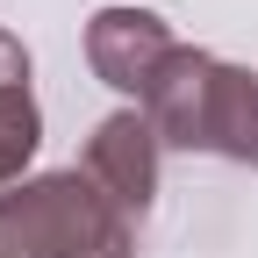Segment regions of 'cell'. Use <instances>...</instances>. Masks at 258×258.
<instances>
[{
  "label": "cell",
  "mask_w": 258,
  "mask_h": 258,
  "mask_svg": "<svg viewBox=\"0 0 258 258\" xmlns=\"http://www.w3.org/2000/svg\"><path fill=\"white\" fill-rule=\"evenodd\" d=\"M137 108L151 115L165 151H208L230 165H258V72L201 43H179Z\"/></svg>",
  "instance_id": "obj_1"
},
{
  "label": "cell",
  "mask_w": 258,
  "mask_h": 258,
  "mask_svg": "<svg viewBox=\"0 0 258 258\" xmlns=\"http://www.w3.org/2000/svg\"><path fill=\"white\" fill-rule=\"evenodd\" d=\"M137 222H129L79 165L43 172L0 201V258H129Z\"/></svg>",
  "instance_id": "obj_2"
},
{
  "label": "cell",
  "mask_w": 258,
  "mask_h": 258,
  "mask_svg": "<svg viewBox=\"0 0 258 258\" xmlns=\"http://www.w3.org/2000/svg\"><path fill=\"white\" fill-rule=\"evenodd\" d=\"M158 129L144 108H115L108 122H93V137H86V179L108 194V201L129 215V222H144L151 208V194H158Z\"/></svg>",
  "instance_id": "obj_3"
},
{
  "label": "cell",
  "mask_w": 258,
  "mask_h": 258,
  "mask_svg": "<svg viewBox=\"0 0 258 258\" xmlns=\"http://www.w3.org/2000/svg\"><path fill=\"white\" fill-rule=\"evenodd\" d=\"M179 50V36L165 29V15H151V8H101L86 22V64H93V79L115 86V93H151V79L165 72V57Z\"/></svg>",
  "instance_id": "obj_4"
},
{
  "label": "cell",
  "mask_w": 258,
  "mask_h": 258,
  "mask_svg": "<svg viewBox=\"0 0 258 258\" xmlns=\"http://www.w3.org/2000/svg\"><path fill=\"white\" fill-rule=\"evenodd\" d=\"M43 144V108L29 86H0V201L29 186V158Z\"/></svg>",
  "instance_id": "obj_5"
}]
</instances>
